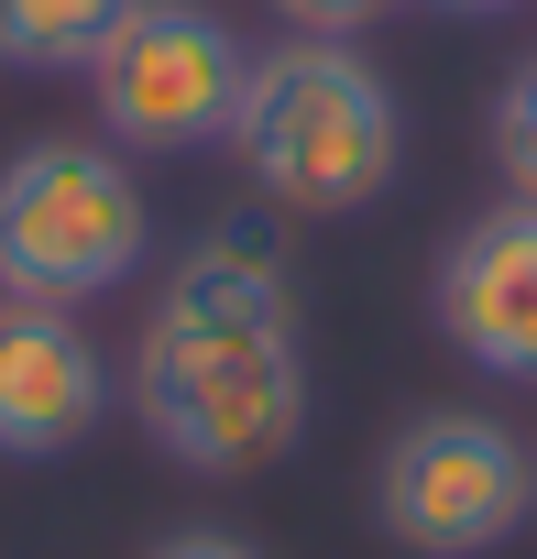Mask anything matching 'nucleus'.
<instances>
[{
	"mask_svg": "<svg viewBox=\"0 0 537 559\" xmlns=\"http://www.w3.org/2000/svg\"><path fill=\"white\" fill-rule=\"evenodd\" d=\"M275 12L297 23V34H351V23H373L384 0H275Z\"/></svg>",
	"mask_w": 537,
	"mask_h": 559,
	"instance_id": "9b49d317",
	"label": "nucleus"
},
{
	"mask_svg": "<svg viewBox=\"0 0 537 559\" xmlns=\"http://www.w3.org/2000/svg\"><path fill=\"white\" fill-rule=\"evenodd\" d=\"M132 417L165 461L230 483L308 439V341L297 286L252 219H219L176 252L165 297L132 341Z\"/></svg>",
	"mask_w": 537,
	"mask_h": 559,
	"instance_id": "f257e3e1",
	"label": "nucleus"
},
{
	"mask_svg": "<svg viewBox=\"0 0 537 559\" xmlns=\"http://www.w3.org/2000/svg\"><path fill=\"white\" fill-rule=\"evenodd\" d=\"M241 78H252V45L208 0H132L110 56L88 67L99 121H110L121 154H208V143H230Z\"/></svg>",
	"mask_w": 537,
	"mask_h": 559,
	"instance_id": "39448f33",
	"label": "nucleus"
},
{
	"mask_svg": "<svg viewBox=\"0 0 537 559\" xmlns=\"http://www.w3.org/2000/svg\"><path fill=\"white\" fill-rule=\"evenodd\" d=\"M439 12H515V0H439Z\"/></svg>",
	"mask_w": 537,
	"mask_h": 559,
	"instance_id": "f8f14e48",
	"label": "nucleus"
},
{
	"mask_svg": "<svg viewBox=\"0 0 537 559\" xmlns=\"http://www.w3.org/2000/svg\"><path fill=\"white\" fill-rule=\"evenodd\" d=\"M132 0H0V67L12 78H88Z\"/></svg>",
	"mask_w": 537,
	"mask_h": 559,
	"instance_id": "6e6552de",
	"label": "nucleus"
},
{
	"mask_svg": "<svg viewBox=\"0 0 537 559\" xmlns=\"http://www.w3.org/2000/svg\"><path fill=\"white\" fill-rule=\"evenodd\" d=\"M493 165H504V187L537 209V56L493 88Z\"/></svg>",
	"mask_w": 537,
	"mask_h": 559,
	"instance_id": "1a4fd4ad",
	"label": "nucleus"
},
{
	"mask_svg": "<svg viewBox=\"0 0 537 559\" xmlns=\"http://www.w3.org/2000/svg\"><path fill=\"white\" fill-rule=\"evenodd\" d=\"M439 330L461 362L504 373V384H537V209L504 198L482 209L450 252H439Z\"/></svg>",
	"mask_w": 537,
	"mask_h": 559,
	"instance_id": "423d86ee",
	"label": "nucleus"
},
{
	"mask_svg": "<svg viewBox=\"0 0 537 559\" xmlns=\"http://www.w3.org/2000/svg\"><path fill=\"white\" fill-rule=\"evenodd\" d=\"M373 515L395 548L417 559H482L504 548L526 515H537V461L504 417H472V406H428L384 439L373 461Z\"/></svg>",
	"mask_w": 537,
	"mask_h": 559,
	"instance_id": "20e7f679",
	"label": "nucleus"
},
{
	"mask_svg": "<svg viewBox=\"0 0 537 559\" xmlns=\"http://www.w3.org/2000/svg\"><path fill=\"white\" fill-rule=\"evenodd\" d=\"M143 252H154V209H143V176L121 165V143L45 132L23 154H0V297L88 308V297L132 286Z\"/></svg>",
	"mask_w": 537,
	"mask_h": 559,
	"instance_id": "7ed1b4c3",
	"label": "nucleus"
},
{
	"mask_svg": "<svg viewBox=\"0 0 537 559\" xmlns=\"http://www.w3.org/2000/svg\"><path fill=\"white\" fill-rule=\"evenodd\" d=\"M143 559H263L252 537H230V526H176V537H154Z\"/></svg>",
	"mask_w": 537,
	"mask_h": 559,
	"instance_id": "9d476101",
	"label": "nucleus"
},
{
	"mask_svg": "<svg viewBox=\"0 0 537 559\" xmlns=\"http://www.w3.org/2000/svg\"><path fill=\"white\" fill-rule=\"evenodd\" d=\"M110 417V362L77 308L0 297V461H56Z\"/></svg>",
	"mask_w": 537,
	"mask_h": 559,
	"instance_id": "0eeeda50",
	"label": "nucleus"
},
{
	"mask_svg": "<svg viewBox=\"0 0 537 559\" xmlns=\"http://www.w3.org/2000/svg\"><path fill=\"white\" fill-rule=\"evenodd\" d=\"M230 154H241V176L275 209L341 219V209H373L395 187L406 110H395L384 67L351 34H286L275 56H252V78H241Z\"/></svg>",
	"mask_w": 537,
	"mask_h": 559,
	"instance_id": "f03ea898",
	"label": "nucleus"
}]
</instances>
